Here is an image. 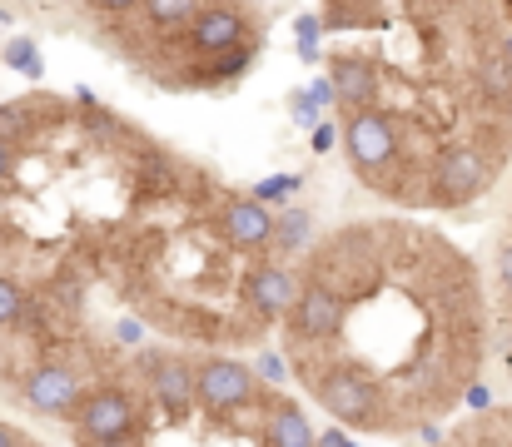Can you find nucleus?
<instances>
[{
    "label": "nucleus",
    "instance_id": "nucleus-18",
    "mask_svg": "<svg viewBox=\"0 0 512 447\" xmlns=\"http://www.w3.org/2000/svg\"><path fill=\"white\" fill-rule=\"evenodd\" d=\"M20 313H25V294H20V284L0 279V328L20 323Z\"/></svg>",
    "mask_w": 512,
    "mask_h": 447
},
{
    "label": "nucleus",
    "instance_id": "nucleus-15",
    "mask_svg": "<svg viewBox=\"0 0 512 447\" xmlns=\"http://www.w3.org/2000/svg\"><path fill=\"white\" fill-rule=\"evenodd\" d=\"M5 60H10L20 75H40V70H45V65H40V50H35L30 35H15V40L5 45Z\"/></svg>",
    "mask_w": 512,
    "mask_h": 447
},
{
    "label": "nucleus",
    "instance_id": "nucleus-9",
    "mask_svg": "<svg viewBox=\"0 0 512 447\" xmlns=\"http://www.w3.org/2000/svg\"><path fill=\"white\" fill-rule=\"evenodd\" d=\"M150 388H155V398H160V408H165L170 418H189V413L199 408L194 368H189L184 358H174V353H160V358L150 363Z\"/></svg>",
    "mask_w": 512,
    "mask_h": 447
},
{
    "label": "nucleus",
    "instance_id": "nucleus-11",
    "mask_svg": "<svg viewBox=\"0 0 512 447\" xmlns=\"http://www.w3.org/2000/svg\"><path fill=\"white\" fill-rule=\"evenodd\" d=\"M329 90H334V100L348 105V110H373V100H378V70L363 60V55H339V60H329Z\"/></svg>",
    "mask_w": 512,
    "mask_h": 447
},
{
    "label": "nucleus",
    "instance_id": "nucleus-2",
    "mask_svg": "<svg viewBox=\"0 0 512 447\" xmlns=\"http://www.w3.org/2000/svg\"><path fill=\"white\" fill-rule=\"evenodd\" d=\"M75 428L85 447H120L135 438V408L120 388H95L75 408Z\"/></svg>",
    "mask_w": 512,
    "mask_h": 447
},
{
    "label": "nucleus",
    "instance_id": "nucleus-14",
    "mask_svg": "<svg viewBox=\"0 0 512 447\" xmlns=\"http://www.w3.org/2000/svg\"><path fill=\"white\" fill-rule=\"evenodd\" d=\"M309 234H314V214L309 209H284L279 219H274V249H284V254H294V249H304L309 244Z\"/></svg>",
    "mask_w": 512,
    "mask_h": 447
},
{
    "label": "nucleus",
    "instance_id": "nucleus-13",
    "mask_svg": "<svg viewBox=\"0 0 512 447\" xmlns=\"http://www.w3.org/2000/svg\"><path fill=\"white\" fill-rule=\"evenodd\" d=\"M264 438L269 447H319V433L309 428V418L294 408V403H279L264 423Z\"/></svg>",
    "mask_w": 512,
    "mask_h": 447
},
{
    "label": "nucleus",
    "instance_id": "nucleus-8",
    "mask_svg": "<svg viewBox=\"0 0 512 447\" xmlns=\"http://www.w3.org/2000/svg\"><path fill=\"white\" fill-rule=\"evenodd\" d=\"M189 45L199 55H229L244 45V10L229 5H199V15L189 20Z\"/></svg>",
    "mask_w": 512,
    "mask_h": 447
},
{
    "label": "nucleus",
    "instance_id": "nucleus-26",
    "mask_svg": "<svg viewBox=\"0 0 512 447\" xmlns=\"http://www.w3.org/2000/svg\"><path fill=\"white\" fill-rule=\"evenodd\" d=\"M0 447H15V433H10L5 423H0Z\"/></svg>",
    "mask_w": 512,
    "mask_h": 447
},
{
    "label": "nucleus",
    "instance_id": "nucleus-27",
    "mask_svg": "<svg viewBox=\"0 0 512 447\" xmlns=\"http://www.w3.org/2000/svg\"><path fill=\"white\" fill-rule=\"evenodd\" d=\"M0 239H5V224H0Z\"/></svg>",
    "mask_w": 512,
    "mask_h": 447
},
{
    "label": "nucleus",
    "instance_id": "nucleus-19",
    "mask_svg": "<svg viewBox=\"0 0 512 447\" xmlns=\"http://www.w3.org/2000/svg\"><path fill=\"white\" fill-rule=\"evenodd\" d=\"M483 85H488L493 95H512V65H508V55H493V60L483 65Z\"/></svg>",
    "mask_w": 512,
    "mask_h": 447
},
{
    "label": "nucleus",
    "instance_id": "nucleus-25",
    "mask_svg": "<svg viewBox=\"0 0 512 447\" xmlns=\"http://www.w3.org/2000/svg\"><path fill=\"white\" fill-rule=\"evenodd\" d=\"M314 149H334V125H319L314 130Z\"/></svg>",
    "mask_w": 512,
    "mask_h": 447
},
{
    "label": "nucleus",
    "instance_id": "nucleus-20",
    "mask_svg": "<svg viewBox=\"0 0 512 447\" xmlns=\"http://www.w3.org/2000/svg\"><path fill=\"white\" fill-rule=\"evenodd\" d=\"M289 105H294V125H304V130H309V125H319V105H314L304 90H299V95H289Z\"/></svg>",
    "mask_w": 512,
    "mask_h": 447
},
{
    "label": "nucleus",
    "instance_id": "nucleus-12",
    "mask_svg": "<svg viewBox=\"0 0 512 447\" xmlns=\"http://www.w3.org/2000/svg\"><path fill=\"white\" fill-rule=\"evenodd\" d=\"M219 229H224V239H229L234 249H264V244L274 239V214H269L259 199H239V204L224 209Z\"/></svg>",
    "mask_w": 512,
    "mask_h": 447
},
{
    "label": "nucleus",
    "instance_id": "nucleus-6",
    "mask_svg": "<svg viewBox=\"0 0 512 447\" xmlns=\"http://www.w3.org/2000/svg\"><path fill=\"white\" fill-rule=\"evenodd\" d=\"M20 398H25V408H35L40 418H65V413L80 408V378H75L70 368H60V363H45V368H35V373L20 383Z\"/></svg>",
    "mask_w": 512,
    "mask_h": 447
},
{
    "label": "nucleus",
    "instance_id": "nucleus-21",
    "mask_svg": "<svg viewBox=\"0 0 512 447\" xmlns=\"http://www.w3.org/2000/svg\"><path fill=\"white\" fill-rule=\"evenodd\" d=\"M289 189H299V174H274V179L254 184V194H264V199H279V194H289Z\"/></svg>",
    "mask_w": 512,
    "mask_h": 447
},
{
    "label": "nucleus",
    "instance_id": "nucleus-22",
    "mask_svg": "<svg viewBox=\"0 0 512 447\" xmlns=\"http://www.w3.org/2000/svg\"><path fill=\"white\" fill-rule=\"evenodd\" d=\"M259 373L274 378V383H284V363H279V353H264V358H259Z\"/></svg>",
    "mask_w": 512,
    "mask_h": 447
},
{
    "label": "nucleus",
    "instance_id": "nucleus-5",
    "mask_svg": "<svg viewBox=\"0 0 512 447\" xmlns=\"http://www.w3.org/2000/svg\"><path fill=\"white\" fill-rule=\"evenodd\" d=\"M343 149H348V159H353L363 174H373L378 164H388V159L398 154V125H393V115H383V110L353 115L348 130H343Z\"/></svg>",
    "mask_w": 512,
    "mask_h": 447
},
{
    "label": "nucleus",
    "instance_id": "nucleus-24",
    "mask_svg": "<svg viewBox=\"0 0 512 447\" xmlns=\"http://www.w3.org/2000/svg\"><path fill=\"white\" fill-rule=\"evenodd\" d=\"M10 169H15V149H10V140L0 135V184L10 179Z\"/></svg>",
    "mask_w": 512,
    "mask_h": 447
},
{
    "label": "nucleus",
    "instance_id": "nucleus-17",
    "mask_svg": "<svg viewBox=\"0 0 512 447\" xmlns=\"http://www.w3.org/2000/svg\"><path fill=\"white\" fill-rule=\"evenodd\" d=\"M199 15V5H189V0H160V5H150V20H160V25H189Z\"/></svg>",
    "mask_w": 512,
    "mask_h": 447
},
{
    "label": "nucleus",
    "instance_id": "nucleus-7",
    "mask_svg": "<svg viewBox=\"0 0 512 447\" xmlns=\"http://www.w3.org/2000/svg\"><path fill=\"white\" fill-rule=\"evenodd\" d=\"M483 184H488V164H483L478 149L473 145L443 149V159H438V199L443 204H468V199H478Z\"/></svg>",
    "mask_w": 512,
    "mask_h": 447
},
{
    "label": "nucleus",
    "instance_id": "nucleus-3",
    "mask_svg": "<svg viewBox=\"0 0 512 447\" xmlns=\"http://www.w3.org/2000/svg\"><path fill=\"white\" fill-rule=\"evenodd\" d=\"M319 403L339 418V423H348V428H373L378 423V383L373 378H363L358 368H329L324 378H319Z\"/></svg>",
    "mask_w": 512,
    "mask_h": 447
},
{
    "label": "nucleus",
    "instance_id": "nucleus-10",
    "mask_svg": "<svg viewBox=\"0 0 512 447\" xmlns=\"http://www.w3.org/2000/svg\"><path fill=\"white\" fill-rule=\"evenodd\" d=\"M244 298H249V308L259 318H289V308L299 298V284H294V274L284 264H259L249 274V284H244Z\"/></svg>",
    "mask_w": 512,
    "mask_h": 447
},
{
    "label": "nucleus",
    "instance_id": "nucleus-1",
    "mask_svg": "<svg viewBox=\"0 0 512 447\" xmlns=\"http://www.w3.org/2000/svg\"><path fill=\"white\" fill-rule=\"evenodd\" d=\"M194 388H199V408L209 418H229V413H244L254 398H259V383L244 363L234 358H209L194 368Z\"/></svg>",
    "mask_w": 512,
    "mask_h": 447
},
{
    "label": "nucleus",
    "instance_id": "nucleus-4",
    "mask_svg": "<svg viewBox=\"0 0 512 447\" xmlns=\"http://www.w3.org/2000/svg\"><path fill=\"white\" fill-rule=\"evenodd\" d=\"M343 318H348V303H343L339 289H329V284H304L299 298H294V308H289V333L299 338V343H324V338H339L343 333Z\"/></svg>",
    "mask_w": 512,
    "mask_h": 447
},
{
    "label": "nucleus",
    "instance_id": "nucleus-16",
    "mask_svg": "<svg viewBox=\"0 0 512 447\" xmlns=\"http://www.w3.org/2000/svg\"><path fill=\"white\" fill-rule=\"evenodd\" d=\"M294 45H299V60H319V35H324V20L319 15H299V25H294Z\"/></svg>",
    "mask_w": 512,
    "mask_h": 447
},
{
    "label": "nucleus",
    "instance_id": "nucleus-23",
    "mask_svg": "<svg viewBox=\"0 0 512 447\" xmlns=\"http://www.w3.org/2000/svg\"><path fill=\"white\" fill-rule=\"evenodd\" d=\"M498 279H503V289L512 294V244H503V254H498Z\"/></svg>",
    "mask_w": 512,
    "mask_h": 447
}]
</instances>
